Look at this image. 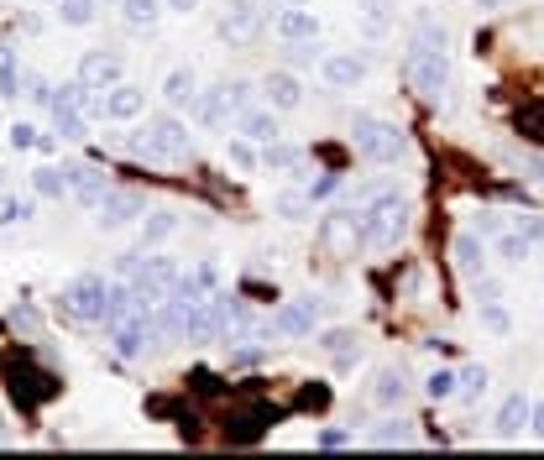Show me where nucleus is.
Instances as JSON below:
<instances>
[{
	"label": "nucleus",
	"instance_id": "obj_1",
	"mask_svg": "<svg viewBox=\"0 0 544 460\" xmlns=\"http://www.w3.org/2000/svg\"><path fill=\"white\" fill-rule=\"evenodd\" d=\"M403 230H408V204H403V194L372 189L367 199L356 204V246L388 251V246H398Z\"/></svg>",
	"mask_w": 544,
	"mask_h": 460
},
{
	"label": "nucleus",
	"instance_id": "obj_2",
	"mask_svg": "<svg viewBox=\"0 0 544 460\" xmlns=\"http://www.w3.org/2000/svg\"><path fill=\"white\" fill-rule=\"evenodd\" d=\"M351 142H356V157H367V163H377V168H393L398 157L408 152L403 126L382 121V115H372V110H356V121H351Z\"/></svg>",
	"mask_w": 544,
	"mask_h": 460
},
{
	"label": "nucleus",
	"instance_id": "obj_3",
	"mask_svg": "<svg viewBox=\"0 0 544 460\" xmlns=\"http://www.w3.org/2000/svg\"><path fill=\"white\" fill-rule=\"evenodd\" d=\"M408 84L424 105L450 100V48H408Z\"/></svg>",
	"mask_w": 544,
	"mask_h": 460
},
{
	"label": "nucleus",
	"instance_id": "obj_4",
	"mask_svg": "<svg viewBox=\"0 0 544 460\" xmlns=\"http://www.w3.org/2000/svg\"><path fill=\"white\" fill-rule=\"evenodd\" d=\"M142 110H147V89L131 84V79L110 84L105 95H89V105H84L89 121H136Z\"/></svg>",
	"mask_w": 544,
	"mask_h": 460
},
{
	"label": "nucleus",
	"instance_id": "obj_5",
	"mask_svg": "<svg viewBox=\"0 0 544 460\" xmlns=\"http://www.w3.org/2000/svg\"><path fill=\"white\" fill-rule=\"evenodd\" d=\"M126 283H131V288H136V298H142V304L152 309L157 298H168V293H173V283H178V262H173V257H163V251H152V257L136 262V272H131Z\"/></svg>",
	"mask_w": 544,
	"mask_h": 460
},
{
	"label": "nucleus",
	"instance_id": "obj_6",
	"mask_svg": "<svg viewBox=\"0 0 544 460\" xmlns=\"http://www.w3.org/2000/svg\"><path fill=\"white\" fill-rule=\"evenodd\" d=\"M105 293H110V283L100 278V272H79V278L63 288V309L74 319H89V325H95V319H105Z\"/></svg>",
	"mask_w": 544,
	"mask_h": 460
},
{
	"label": "nucleus",
	"instance_id": "obj_7",
	"mask_svg": "<svg viewBox=\"0 0 544 460\" xmlns=\"http://www.w3.org/2000/svg\"><path fill=\"white\" fill-rule=\"evenodd\" d=\"M105 335H110V351L116 356H142L147 351V340L157 335V325H152V309H136V314H126V319H116V325H105Z\"/></svg>",
	"mask_w": 544,
	"mask_h": 460
},
{
	"label": "nucleus",
	"instance_id": "obj_8",
	"mask_svg": "<svg viewBox=\"0 0 544 460\" xmlns=\"http://www.w3.org/2000/svg\"><path fill=\"white\" fill-rule=\"evenodd\" d=\"M262 32V0H231L220 16V42H231V48H246Z\"/></svg>",
	"mask_w": 544,
	"mask_h": 460
},
{
	"label": "nucleus",
	"instance_id": "obj_9",
	"mask_svg": "<svg viewBox=\"0 0 544 460\" xmlns=\"http://www.w3.org/2000/svg\"><path fill=\"white\" fill-rule=\"evenodd\" d=\"M257 95H262V105H272V110H299V105H304V79L293 74V68H267L262 84H257Z\"/></svg>",
	"mask_w": 544,
	"mask_h": 460
},
{
	"label": "nucleus",
	"instance_id": "obj_10",
	"mask_svg": "<svg viewBox=\"0 0 544 460\" xmlns=\"http://www.w3.org/2000/svg\"><path fill=\"white\" fill-rule=\"evenodd\" d=\"M152 142L168 152V163H184V157H194V131L178 121V110H163L152 121Z\"/></svg>",
	"mask_w": 544,
	"mask_h": 460
},
{
	"label": "nucleus",
	"instance_id": "obj_11",
	"mask_svg": "<svg viewBox=\"0 0 544 460\" xmlns=\"http://www.w3.org/2000/svg\"><path fill=\"white\" fill-rule=\"evenodd\" d=\"M367 74H372V63L361 53H325L320 58V79L330 89H356V84H367Z\"/></svg>",
	"mask_w": 544,
	"mask_h": 460
},
{
	"label": "nucleus",
	"instance_id": "obj_12",
	"mask_svg": "<svg viewBox=\"0 0 544 460\" xmlns=\"http://www.w3.org/2000/svg\"><path fill=\"white\" fill-rule=\"evenodd\" d=\"M136 215H147V199L131 194V189H110V194L100 199V210H95V225H100V230H121V225H131Z\"/></svg>",
	"mask_w": 544,
	"mask_h": 460
},
{
	"label": "nucleus",
	"instance_id": "obj_13",
	"mask_svg": "<svg viewBox=\"0 0 544 460\" xmlns=\"http://www.w3.org/2000/svg\"><path fill=\"white\" fill-rule=\"evenodd\" d=\"M487 251H492V246L476 236V230H461V236L450 241V267H456L461 278L471 283V278H482V272H487Z\"/></svg>",
	"mask_w": 544,
	"mask_h": 460
},
{
	"label": "nucleus",
	"instance_id": "obj_14",
	"mask_svg": "<svg viewBox=\"0 0 544 460\" xmlns=\"http://www.w3.org/2000/svg\"><path fill=\"white\" fill-rule=\"evenodd\" d=\"M314 319H320V304H314V298H299V304H283L278 314H272V335L309 340V335H314Z\"/></svg>",
	"mask_w": 544,
	"mask_h": 460
},
{
	"label": "nucleus",
	"instance_id": "obj_15",
	"mask_svg": "<svg viewBox=\"0 0 544 460\" xmlns=\"http://www.w3.org/2000/svg\"><path fill=\"white\" fill-rule=\"evenodd\" d=\"M126 79V63L116 53H84L79 58V84H89L95 95H105L110 84H121Z\"/></svg>",
	"mask_w": 544,
	"mask_h": 460
},
{
	"label": "nucleus",
	"instance_id": "obj_16",
	"mask_svg": "<svg viewBox=\"0 0 544 460\" xmlns=\"http://www.w3.org/2000/svg\"><path fill=\"white\" fill-rule=\"evenodd\" d=\"M63 178H68V199H74V204H84V210H100V199L110 194V183H105V173H95V168H84V163H74V168H63Z\"/></svg>",
	"mask_w": 544,
	"mask_h": 460
},
{
	"label": "nucleus",
	"instance_id": "obj_17",
	"mask_svg": "<svg viewBox=\"0 0 544 460\" xmlns=\"http://www.w3.org/2000/svg\"><path fill=\"white\" fill-rule=\"evenodd\" d=\"M272 32H278L288 48H293V42H314V37H320V16H314L309 6H283L278 16H272Z\"/></svg>",
	"mask_w": 544,
	"mask_h": 460
},
{
	"label": "nucleus",
	"instance_id": "obj_18",
	"mask_svg": "<svg viewBox=\"0 0 544 460\" xmlns=\"http://www.w3.org/2000/svg\"><path fill=\"white\" fill-rule=\"evenodd\" d=\"M215 288H220V267H215V262H194L189 272H178L173 298H184V304H204Z\"/></svg>",
	"mask_w": 544,
	"mask_h": 460
},
{
	"label": "nucleus",
	"instance_id": "obj_19",
	"mask_svg": "<svg viewBox=\"0 0 544 460\" xmlns=\"http://www.w3.org/2000/svg\"><path fill=\"white\" fill-rule=\"evenodd\" d=\"M487 246H492V257L503 262V267H529V262L539 257V246H534V241H529L518 225H513V230L503 225V230H497V236H492Z\"/></svg>",
	"mask_w": 544,
	"mask_h": 460
},
{
	"label": "nucleus",
	"instance_id": "obj_20",
	"mask_svg": "<svg viewBox=\"0 0 544 460\" xmlns=\"http://www.w3.org/2000/svg\"><path fill=\"white\" fill-rule=\"evenodd\" d=\"M529 413H534V398L524 393V387H518V393H508L503 408H497V419H492L497 440H518V434L529 429Z\"/></svg>",
	"mask_w": 544,
	"mask_h": 460
},
{
	"label": "nucleus",
	"instance_id": "obj_21",
	"mask_svg": "<svg viewBox=\"0 0 544 460\" xmlns=\"http://www.w3.org/2000/svg\"><path fill=\"white\" fill-rule=\"evenodd\" d=\"M236 136H246V142H257V147L278 142V110L272 105H246L236 115Z\"/></svg>",
	"mask_w": 544,
	"mask_h": 460
},
{
	"label": "nucleus",
	"instance_id": "obj_22",
	"mask_svg": "<svg viewBox=\"0 0 544 460\" xmlns=\"http://www.w3.org/2000/svg\"><path fill=\"white\" fill-rule=\"evenodd\" d=\"M194 95H199V74H194V68H189V63L168 68V74H163V105H168V110H189Z\"/></svg>",
	"mask_w": 544,
	"mask_h": 460
},
{
	"label": "nucleus",
	"instance_id": "obj_23",
	"mask_svg": "<svg viewBox=\"0 0 544 460\" xmlns=\"http://www.w3.org/2000/svg\"><path fill=\"white\" fill-rule=\"evenodd\" d=\"M189 110H194V121H199L204 131H215V126L225 121V115H231V110H225V84H215V89H199Z\"/></svg>",
	"mask_w": 544,
	"mask_h": 460
},
{
	"label": "nucleus",
	"instance_id": "obj_24",
	"mask_svg": "<svg viewBox=\"0 0 544 460\" xmlns=\"http://www.w3.org/2000/svg\"><path fill=\"white\" fill-rule=\"evenodd\" d=\"M178 210H147L142 215V246H163V241H173L178 236Z\"/></svg>",
	"mask_w": 544,
	"mask_h": 460
},
{
	"label": "nucleus",
	"instance_id": "obj_25",
	"mask_svg": "<svg viewBox=\"0 0 544 460\" xmlns=\"http://www.w3.org/2000/svg\"><path fill=\"white\" fill-rule=\"evenodd\" d=\"M163 11H168L163 0H121V21L131 32H152L157 21H163Z\"/></svg>",
	"mask_w": 544,
	"mask_h": 460
},
{
	"label": "nucleus",
	"instance_id": "obj_26",
	"mask_svg": "<svg viewBox=\"0 0 544 460\" xmlns=\"http://www.w3.org/2000/svg\"><path fill=\"white\" fill-rule=\"evenodd\" d=\"M320 241L325 246H356V210H330L320 220Z\"/></svg>",
	"mask_w": 544,
	"mask_h": 460
},
{
	"label": "nucleus",
	"instance_id": "obj_27",
	"mask_svg": "<svg viewBox=\"0 0 544 460\" xmlns=\"http://www.w3.org/2000/svg\"><path fill=\"white\" fill-rule=\"evenodd\" d=\"M309 210H314V199H309L304 189H278V194H272V215L288 220V225L309 220Z\"/></svg>",
	"mask_w": 544,
	"mask_h": 460
},
{
	"label": "nucleus",
	"instance_id": "obj_28",
	"mask_svg": "<svg viewBox=\"0 0 544 460\" xmlns=\"http://www.w3.org/2000/svg\"><path fill=\"white\" fill-rule=\"evenodd\" d=\"M367 440H372V445H382V450H393V445H414V424L393 413V419H382V424H372V429H367Z\"/></svg>",
	"mask_w": 544,
	"mask_h": 460
},
{
	"label": "nucleus",
	"instance_id": "obj_29",
	"mask_svg": "<svg viewBox=\"0 0 544 460\" xmlns=\"http://www.w3.org/2000/svg\"><path fill=\"white\" fill-rule=\"evenodd\" d=\"M372 398H377L382 408H403V403H408V377H403V372H393V366H388V372H377Z\"/></svg>",
	"mask_w": 544,
	"mask_h": 460
},
{
	"label": "nucleus",
	"instance_id": "obj_30",
	"mask_svg": "<svg viewBox=\"0 0 544 460\" xmlns=\"http://www.w3.org/2000/svg\"><path fill=\"white\" fill-rule=\"evenodd\" d=\"M225 163H231L236 173H257L262 168V147L246 142V136H225Z\"/></svg>",
	"mask_w": 544,
	"mask_h": 460
},
{
	"label": "nucleus",
	"instance_id": "obj_31",
	"mask_svg": "<svg viewBox=\"0 0 544 460\" xmlns=\"http://www.w3.org/2000/svg\"><path fill=\"white\" fill-rule=\"evenodd\" d=\"M53 110V131L63 136V142H79V136H89V115L79 105H48Z\"/></svg>",
	"mask_w": 544,
	"mask_h": 460
},
{
	"label": "nucleus",
	"instance_id": "obj_32",
	"mask_svg": "<svg viewBox=\"0 0 544 460\" xmlns=\"http://www.w3.org/2000/svg\"><path fill=\"white\" fill-rule=\"evenodd\" d=\"M414 48H450V32H445V21L435 11H419V21H414Z\"/></svg>",
	"mask_w": 544,
	"mask_h": 460
},
{
	"label": "nucleus",
	"instance_id": "obj_33",
	"mask_svg": "<svg viewBox=\"0 0 544 460\" xmlns=\"http://www.w3.org/2000/svg\"><path fill=\"white\" fill-rule=\"evenodd\" d=\"M262 163L272 168V173H293L304 163V147H293V142H267L262 147Z\"/></svg>",
	"mask_w": 544,
	"mask_h": 460
},
{
	"label": "nucleus",
	"instance_id": "obj_34",
	"mask_svg": "<svg viewBox=\"0 0 544 460\" xmlns=\"http://www.w3.org/2000/svg\"><path fill=\"white\" fill-rule=\"evenodd\" d=\"M32 189H37V199H68V178H63V168L42 163V168L32 173Z\"/></svg>",
	"mask_w": 544,
	"mask_h": 460
},
{
	"label": "nucleus",
	"instance_id": "obj_35",
	"mask_svg": "<svg viewBox=\"0 0 544 460\" xmlns=\"http://www.w3.org/2000/svg\"><path fill=\"white\" fill-rule=\"evenodd\" d=\"M476 319H482L487 335H508V330H513V314L503 309V298H487V304H476Z\"/></svg>",
	"mask_w": 544,
	"mask_h": 460
},
{
	"label": "nucleus",
	"instance_id": "obj_36",
	"mask_svg": "<svg viewBox=\"0 0 544 460\" xmlns=\"http://www.w3.org/2000/svg\"><path fill=\"white\" fill-rule=\"evenodd\" d=\"M456 387H461V372H450V366H435V372L424 377V393L435 403H450V398H456Z\"/></svg>",
	"mask_w": 544,
	"mask_h": 460
},
{
	"label": "nucleus",
	"instance_id": "obj_37",
	"mask_svg": "<svg viewBox=\"0 0 544 460\" xmlns=\"http://www.w3.org/2000/svg\"><path fill=\"white\" fill-rule=\"evenodd\" d=\"M95 6L100 0H58V21L63 27H89V21H95Z\"/></svg>",
	"mask_w": 544,
	"mask_h": 460
},
{
	"label": "nucleus",
	"instance_id": "obj_38",
	"mask_svg": "<svg viewBox=\"0 0 544 460\" xmlns=\"http://www.w3.org/2000/svg\"><path fill=\"white\" fill-rule=\"evenodd\" d=\"M252 100H257V84L252 79H225V110H231V115H241Z\"/></svg>",
	"mask_w": 544,
	"mask_h": 460
},
{
	"label": "nucleus",
	"instance_id": "obj_39",
	"mask_svg": "<svg viewBox=\"0 0 544 460\" xmlns=\"http://www.w3.org/2000/svg\"><path fill=\"white\" fill-rule=\"evenodd\" d=\"M320 345H325V351H330L340 366H346V361H356V335H351V330H330Z\"/></svg>",
	"mask_w": 544,
	"mask_h": 460
},
{
	"label": "nucleus",
	"instance_id": "obj_40",
	"mask_svg": "<svg viewBox=\"0 0 544 460\" xmlns=\"http://www.w3.org/2000/svg\"><path fill=\"white\" fill-rule=\"evenodd\" d=\"M0 95H6V100L21 95V74H16V53L11 48H0Z\"/></svg>",
	"mask_w": 544,
	"mask_h": 460
},
{
	"label": "nucleus",
	"instance_id": "obj_41",
	"mask_svg": "<svg viewBox=\"0 0 544 460\" xmlns=\"http://www.w3.org/2000/svg\"><path fill=\"white\" fill-rule=\"evenodd\" d=\"M487 366H466V372H461V387H456V398H482L487 393Z\"/></svg>",
	"mask_w": 544,
	"mask_h": 460
},
{
	"label": "nucleus",
	"instance_id": "obj_42",
	"mask_svg": "<svg viewBox=\"0 0 544 460\" xmlns=\"http://www.w3.org/2000/svg\"><path fill=\"white\" fill-rule=\"evenodd\" d=\"M32 215H37V199H0V225H16Z\"/></svg>",
	"mask_w": 544,
	"mask_h": 460
},
{
	"label": "nucleus",
	"instance_id": "obj_43",
	"mask_svg": "<svg viewBox=\"0 0 544 460\" xmlns=\"http://www.w3.org/2000/svg\"><path fill=\"white\" fill-rule=\"evenodd\" d=\"M471 298H476V304H487V298H503V283H497L492 272H482V278H471Z\"/></svg>",
	"mask_w": 544,
	"mask_h": 460
},
{
	"label": "nucleus",
	"instance_id": "obj_44",
	"mask_svg": "<svg viewBox=\"0 0 544 460\" xmlns=\"http://www.w3.org/2000/svg\"><path fill=\"white\" fill-rule=\"evenodd\" d=\"M21 84H27V100H37V105H53V84L42 79V74H27Z\"/></svg>",
	"mask_w": 544,
	"mask_h": 460
},
{
	"label": "nucleus",
	"instance_id": "obj_45",
	"mask_svg": "<svg viewBox=\"0 0 544 460\" xmlns=\"http://www.w3.org/2000/svg\"><path fill=\"white\" fill-rule=\"evenodd\" d=\"M37 142H42L37 126H27V121H16V126H11V147H16V152H27V147H37Z\"/></svg>",
	"mask_w": 544,
	"mask_h": 460
},
{
	"label": "nucleus",
	"instance_id": "obj_46",
	"mask_svg": "<svg viewBox=\"0 0 544 460\" xmlns=\"http://www.w3.org/2000/svg\"><path fill=\"white\" fill-rule=\"evenodd\" d=\"M497 230H503V215H497V210H482V215H476V236H482V241H492Z\"/></svg>",
	"mask_w": 544,
	"mask_h": 460
},
{
	"label": "nucleus",
	"instance_id": "obj_47",
	"mask_svg": "<svg viewBox=\"0 0 544 460\" xmlns=\"http://www.w3.org/2000/svg\"><path fill=\"white\" fill-rule=\"evenodd\" d=\"M518 230H524V236L544 251V215H524V220H518Z\"/></svg>",
	"mask_w": 544,
	"mask_h": 460
},
{
	"label": "nucleus",
	"instance_id": "obj_48",
	"mask_svg": "<svg viewBox=\"0 0 544 460\" xmlns=\"http://www.w3.org/2000/svg\"><path fill=\"white\" fill-rule=\"evenodd\" d=\"M340 189V173H325V178H314V189H309V199H330Z\"/></svg>",
	"mask_w": 544,
	"mask_h": 460
},
{
	"label": "nucleus",
	"instance_id": "obj_49",
	"mask_svg": "<svg viewBox=\"0 0 544 460\" xmlns=\"http://www.w3.org/2000/svg\"><path fill=\"white\" fill-rule=\"evenodd\" d=\"M518 168H529V178L544 183V157H539V152H524V157H518Z\"/></svg>",
	"mask_w": 544,
	"mask_h": 460
},
{
	"label": "nucleus",
	"instance_id": "obj_50",
	"mask_svg": "<svg viewBox=\"0 0 544 460\" xmlns=\"http://www.w3.org/2000/svg\"><path fill=\"white\" fill-rule=\"evenodd\" d=\"M320 445H325V450H340V445H351V434H346V429H325Z\"/></svg>",
	"mask_w": 544,
	"mask_h": 460
},
{
	"label": "nucleus",
	"instance_id": "obj_51",
	"mask_svg": "<svg viewBox=\"0 0 544 460\" xmlns=\"http://www.w3.org/2000/svg\"><path fill=\"white\" fill-rule=\"evenodd\" d=\"M11 325H27V330H37V314H32L27 304H16V309H11Z\"/></svg>",
	"mask_w": 544,
	"mask_h": 460
},
{
	"label": "nucleus",
	"instance_id": "obj_52",
	"mask_svg": "<svg viewBox=\"0 0 544 460\" xmlns=\"http://www.w3.org/2000/svg\"><path fill=\"white\" fill-rule=\"evenodd\" d=\"M136 262H142V251H121V262H116V272H121V278H131V272H136Z\"/></svg>",
	"mask_w": 544,
	"mask_h": 460
},
{
	"label": "nucleus",
	"instance_id": "obj_53",
	"mask_svg": "<svg viewBox=\"0 0 544 460\" xmlns=\"http://www.w3.org/2000/svg\"><path fill=\"white\" fill-rule=\"evenodd\" d=\"M163 6H168L173 16H194V11H199V0H163Z\"/></svg>",
	"mask_w": 544,
	"mask_h": 460
},
{
	"label": "nucleus",
	"instance_id": "obj_54",
	"mask_svg": "<svg viewBox=\"0 0 544 460\" xmlns=\"http://www.w3.org/2000/svg\"><path fill=\"white\" fill-rule=\"evenodd\" d=\"M529 429H534V440H544V398H539L534 413H529Z\"/></svg>",
	"mask_w": 544,
	"mask_h": 460
},
{
	"label": "nucleus",
	"instance_id": "obj_55",
	"mask_svg": "<svg viewBox=\"0 0 544 460\" xmlns=\"http://www.w3.org/2000/svg\"><path fill=\"white\" fill-rule=\"evenodd\" d=\"M508 6H518V0H476V11H508Z\"/></svg>",
	"mask_w": 544,
	"mask_h": 460
},
{
	"label": "nucleus",
	"instance_id": "obj_56",
	"mask_svg": "<svg viewBox=\"0 0 544 460\" xmlns=\"http://www.w3.org/2000/svg\"><path fill=\"white\" fill-rule=\"evenodd\" d=\"M283 6H309V0H283Z\"/></svg>",
	"mask_w": 544,
	"mask_h": 460
},
{
	"label": "nucleus",
	"instance_id": "obj_57",
	"mask_svg": "<svg viewBox=\"0 0 544 460\" xmlns=\"http://www.w3.org/2000/svg\"><path fill=\"white\" fill-rule=\"evenodd\" d=\"M110 6H121V0H110Z\"/></svg>",
	"mask_w": 544,
	"mask_h": 460
}]
</instances>
